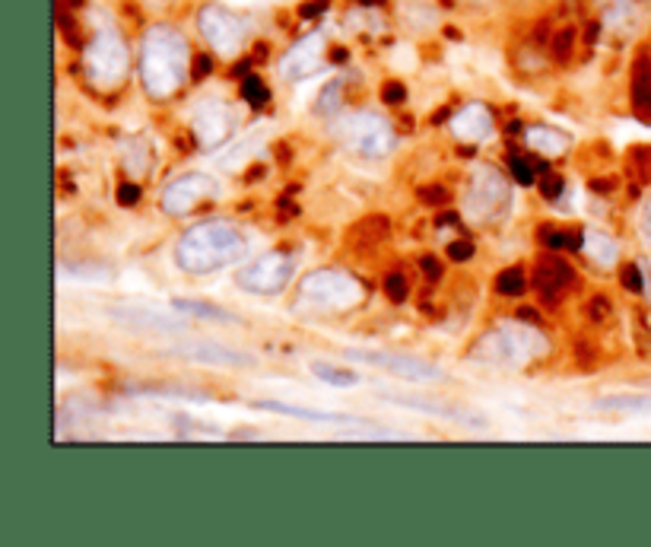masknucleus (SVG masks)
Masks as SVG:
<instances>
[{
    "instance_id": "obj_5",
    "label": "nucleus",
    "mask_w": 651,
    "mask_h": 547,
    "mask_svg": "<svg viewBox=\"0 0 651 547\" xmlns=\"http://www.w3.org/2000/svg\"><path fill=\"white\" fill-rule=\"evenodd\" d=\"M512 208V191L493 166H480L464 194V213L476 223H493Z\"/></svg>"
},
{
    "instance_id": "obj_24",
    "label": "nucleus",
    "mask_w": 651,
    "mask_h": 547,
    "mask_svg": "<svg viewBox=\"0 0 651 547\" xmlns=\"http://www.w3.org/2000/svg\"><path fill=\"white\" fill-rule=\"evenodd\" d=\"M172 309H176V313L201 315V318H210V322H235V315L225 313V309H220V306H210V303H191V299H178Z\"/></svg>"
},
{
    "instance_id": "obj_21",
    "label": "nucleus",
    "mask_w": 651,
    "mask_h": 547,
    "mask_svg": "<svg viewBox=\"0 0 651 547\" xmlns=\"http://www.w3.org/2000/svg\"><path fill=\"white\" fill-rule=\"evenodd\" d=\"M122 157H125V169L130 176H144L150 169L153 150L144 137H127L125 144H122Z\"/></svg>"
},
{
    "instance_id": "obj_36",
    "label": "nucleus",
    "mask_w": 651,
    "mask_h": 547,
    "mask_svg": "<svg viewBox=\"0 0 651 547\" xmlns=\"http://www.w3.org/2000/svg\"><path fill=\"white\" fill-rule=\"evenodd\" d=\"M423 201L427 204H442V201H449V194L442 188H423Z\"/></svg>"
},
{
    "instance_id": "obj_15",
    "label": "nucleus",
    "mask_w": 651,
    "mask_h": 547,
    "mask_svg": "<svg viewBox=\"0 0 651 547\" xmlns=\"http://www.w3.org/2000/svg\"><path fill=\"white\" fill-rule=\"evenodd\" d=\"M493 115H490V108L480 103L464 105L454 118H451V130H454V137L458 140H468V144H483V140H490L493 137Z\"/></svg>"
},
{
    "instance_id": "obj_14",
    "label": "nucleus",
    "mask_w": 651,
    "mask_h": 547,
    "mask_svg": "<svg viewBox=\"0 0 651 547\" xmlns=\"http://www.w3.org/2000/svg\"><path fill=\"white\" fill-rule=\"evenodd\" d=\"M322 54H325V39L322 32H312L305 35L300 45H293L290 54L280 61V74L286 80H302L308 74H315L322 67Z\"/></svg>"
},
{
    "instance_id": "obj_42",
    "label": "nucleus",
    "mask_w": 651,
    "mask_h": 547,
    "mask_svg": "<svg viewBox=\"0 0 651 547\" xmlns=\"http://www.w3.org/2000/svg\"><path fill=\"white\" fill-rule=\"evenodd\" d=\"M591 188H595L598 194H610V191H613V182H595Z\"/></svg>"
},
{
    "instance_id": "obj_18",
    "label": "nucleus",
    "mask_w": 651,
    "mask_h": 547,
    "mask_svg": "<svg viewBox=\"0 0 651 547\" xmlns=\"http://www.w3.org/2000/svg\"><path fill=\"white\" fill-rule=\"evenodd\" d=\"M525 140L527 147H534L537 154H544V157H563L566 150H569V134H563V130L547 128V125H534V128L525 130Z\"/></svg>"
},
{
    "instance_id": "obj_7",
    "label": "nucleus",
    "mask_w": 651,
    "mask_h": 547,
    "mask_svg": "<svg viewBox=\"0 0 651 547\" xmlns=\"http://www.w3.org/2000/svg\"><path fill=\"white\" fill-rule=\"evenodd\" d=\"M337 134L363 157H385L395 147V130L376 112H359L337 125Z\"/></svg>"
},
{
    "instance_id": "obj_4",
    "label": "nucleus",
    "mask_w": 651,
    "mask_h": 547,
    "mask_svg": "<svg viewBox=\"0 0 651 547\" xmlns=\"http://www.w3.org/2000/svg\"><path fill=\"white\" fill-rule=\"evenodd\" d=\"M366 299V287L344 271H312L300 287V306L322 313H347Z\"/></svg>"
},
{
    "instance_id": "obj_25",
    "label": "nucleus",
    "mask_w": 651,
    "mask_h": 547,
    "mask_svg": "<svg viewBox=\"0 0 651 547\" xmlns=\"http://www.w3.org/2000/svg\"><path fill=\"white\" fill-rule=\"evenodd\" d=\"M496 293L502 296H522L525 293V271L522 267H508L496 277Z\"/></svg>"
},
{
    "instance_id": "obj_39",
    "label": "nucleus",
    "mask_w": 651,
    "mask_h": 547,
    "mask_svg": "<svg viewBox=\"0 0 651 547\" xmlns=\"http://www.w3.org/2000/svg\"><path fill=\"white\" fill-rule=\"evenodd\" d=\"M544 239H550V242H547L550 249H563V245H573V242H569V233H544Z\"/></svg>"
},
{
    "instance_id": "obj_41",
    "label": "nucleus",
    "mask_w": 651,
    "mask_h": 547,
    "mask_svg": "<svg viewBox=\"0 0 651 547\" xmlns=\"http://www.w3.org/2000/svg\"><path fill=\"white\" fill-rule=\"evenodd\" d=\"M327 0H315V3H308V7H302V17H315L318 10H325Z\"/></svg>"
},
{
    "instance_id": "obj_40",
    "label": "nucleus",
    "mask_w": 651,
    "mask_h": 547,
    "mask_svg": "<svg viewBox=\"0 0 651 547\" xmlns=\"http://www.w3.org/2000/svg\"><path fill=\"white\" fill-rule=\"evenodd\" d=\"M642 233H645V239L651 242V198L649 204H645V210H642Z\"/></svg>"
},
{
    "instance_id": "obj_19",
    "label": "nucleus",
    "mask_w": 651,
    "mask_h": 547,
    "mask_svg": "<svg viewBox=\"0 0 651 547\" xmlns=\"http://www.w3.org/2000/svg\"><path fill=\"white\" fill-rule=\"evenodd\" d=\"M258 411H274V414H286V418H302L312 420V423H337V420H350L344 414H334V411H315V408H296V404H286V401H254Z\"/></svg>"
},
{
    "instance_id": "obj_32",
    "label": "nucleus",
    "mask_w": 651,
    "mask_h": 547,
    "mask_svg": "<svg viewBox=\"0 0 651 547\" xmlns=\"http://www.w3.org/2000/svg\"><path fill=\"white\" fill-rule=\"evenodd\" d=\"M540 191H544V198H550V201H556V198L563 194V179H559V176H550V172H547V176L540 179Z\"/></svg>"
},
{
    "instance_id": "obj_6",
    "label": "nucleus",
    "mask_w": 651,
    "mask_h": 547,
    "mask_svg": "<svg viewBox=\"0 0 651 547\" xmlns=\"http://www.w3.org/2000/svg\"><path fill=\"white\" fill-rule=\"evenodd\" d=\"M86 74L90 80L108 90L118 86L127 74V45L115 29H102L86 49Z\"/></svg>"
},
{
    "instance_id": "obj_33",
    "label": "nucleus",
    "mask_w": 651,
    "mask_h": 547,
    "mask_svg": "<svg viewBox=\"0 0 651 547\" xmlns=\"http://www.w3.org/2000/svg\"><path fill=\"white\" fill-rule=\"evenodd\" d=\"M573 39H576V35H573V29H566L563 35H556V42H553V52H556V57H563V61L569 57V52H573Z\"/></svg>"
},
{
    "instance_id": "obj_12",
    "label": "nucleus",
    "mask_w": 651,
    "mask_h": 547,
    "mask_svg": "<svg viewBox=\"0 0 651 547\" xmlns=\"http://www.w3.org/2000/svg\"><path fill=\"white\" fill-rule=\"evenodd\" d=\"M232 125H235V108L220 103V99H207V103L198 105L195 115H191L195 140H198V147H203V150L220 147L225 137H229Z\"/></svg>"
},
{
    "instance_id": "obj_22",
    "label": "nucleus",
    "mask_w": 651,
    "mask_h": 547,
    "mask_svg": "<svg viewBox=\"0 0 651 547\" xmlns=\"http://www.w3.org/2000/svg\"><path fill=\"white\" fill-rule=\"evenodd\" d=\"M595 411H610V414H639V411H651V398L645 395H610V398H598Z\"/></svg>"
},
{
    "instance_id": "obj_43",
    "label": "nucleus",
    "mask_w": 651,
    "mask_h": 547,
    "mask_svg": "<svg viewBox=\"0 0 651 547\" xmlns=\"http://www.w3.org/2000/svg\"><path fill=\"white\" fill-rule=\"evenodd\" d=\"M518 318H522V322H537V313H531V309H522V313H518Z\"/></svg>"
},
{
    "instance_id": "obj_8",
    "label": "nucleus",
    "mask_w": 651,
    "mask_h": 547,
    "mask_svg": "<svg viewBox=\"0 0 651 547\" xmlns=\"http://www.w3.org/2000/svg\"><path fill=\"white\" fill-rule=\"evenodd\" d=\"M198 27H201V35L210 42V49L223 57H235L245 45V35H249V27L239 13L225 10L220 3H210L203 7L201 17H198Z\"/></svg>"
},
{
    "instance_id": "obj_1",
    "label": "nucleus",
    "mask_w": 651,
    "mask_h": 547,
    "mask_svg": "<svg viewBox=\"0 0 651 547\" xmlns=\"http://www.w3.org/2000/svg\"><path fill=\"white\" fill-rule=\"evenodd\" d=\"M188 67H191V52L185 35L172 27H153L140 52L144 90L153 99H169L188 80Z\"/></svg>"
},
{
    "instance_id": "obj_20",
    "label": "nucleus",
    "mask_w": 651,
    "mask_h": 547,
    "mask_svg": "<svg viewBox=\"0 0 651 547\" xmlns=\"http://www.w3.org/2000/svg\"><path fill=\"white\" fill-rule=\"evenodd\" d=\"M581 249H585V255L591 261H598L603 267H610V264H617L620 259V249H617V242L610 239L607 233H598V230H585L581 233Z\"/></svg>"
},
{
    "instance_id": "obj_28",
    "label": "nucleus",
    "mask_w": 651,
    "mask_h": 547,
    "mask_svg": "<svg viewBox=\"0 0 651 547\" xmlns=\"http://www.w3.org/2000/svg\"><path fill=\"white\" fill-rule=\"evenodd\" d=\"M385 290H388V296H391L395 303H403V299H407V281H403V274H388Z\"/></svg>"
},
{
    "instance_id": "obj_23",
    "label": "nucleus",
    "mask_w": 651,
    "mask_h": 547,
    "mask_svg": "<svg viewBox=\"0 0 651 547\" xmlns=\"http://www.w3.org/2000/svg\"><path fill=\"white\" fill-rule=\"evenodd\" d=\"M312 376L327 382V386H337V389H353V386H359V376H356L353 369H337V366L330 364H312Z\"/></svg>"
},
{
    "instance_id": "obj_29",
    "label": "nucleus",
    "mask_w": 651,
    "mask_h": 547,
    "mask_svg": "<svg viewBox=\"0 0 651 547\" xmlns=\"http://www.w3.org/2000/svg\"><path fill=\"white\" fill-rule=\"evenodd\" d=\"M588 315H591L595 322H607V318L613 315V306H610V299H607V296H595V299L588 303Z\"/></svg>"
},
{
    "instance_id": "obj_11",
    "label": "nucleus",
    "mask_w": 651,
    "mask_h": 547,
    "mask_svg": "<svg viewBox=\"0 0 651 547\" xmlns=\"http://www.w3.org/2000/svg\"><path fill=\"white\" fill-rule=\"evenodd\" d=\"M217 194V182L203 172H188V176H178L172 182L166 185L162 191V210L169 217H185L191 210L201 204L203 198H213Z\"/></svg>"
},
{
    "instance_id": "obj_2",
    "label": "nucleus",
    "mask_w": 651,
    "mask_h": 547,
    "mask_svg": "<svg viewBox=\"0 0 651 547\" xmlns=\"http://www.w3.org/2000/svg\"><path fill=\"white\" fill-rule=\"evenodd\" d=\"M242 255H245V235L220 220L191 227L176 245V264L185 274H195V277L229 267Z\"/></svg>"
},
{
    "instance_id": "obj_31",
    "label": "nucleus",
    "mask_w": 651,
    "mask_h": 547,
    "mask_svg": "<svg viewBox=\"0 0 651 547\" xmlns=\"http://www.w3.org/2000/svg\"><path fill=\"white\" fill-rule=\"evenodd\" d=\"M512 172H515V179L522 185L534 182V169H531V162L522 157H512Z\"/></svg>"
},
{
    "instance_id": "obj_35",
    "label": "nucleus",
    "mask_w": 651,
    "mask_h": 547,
    "mask_svg": "<svg viewBox=\"0 0 651 547\" xmlns=\"http://www.w3.org/2000/svg\"><path fill=\"white\" fill-rule=\"evenodd\" d=\"M381 96H385V103L398 105V103H403V99H407V90H403L401 83H388Z\"/></svg>"
},
{
    "instance_id": "obj_38",
    "label": "nucleus",
    "mask_w": 651,
    "mask_h": 547,
    "mask_svg": "<svg viewBox=\"0 0 651 547\" xmlns=\"http://www.w3.org/2000/svg\"><path fill=\"white\" fill-rule=\"evenodd\" d=\"M420 264H423V274H427V277H432V281H435V277L442 274V264H439L435 259H423Z\"/></svg>"
},
{
    "instance_id": "obj_30",
    "label": "nucleus",
    "mask_w": 651,
    "mask_h": 547,
    "mask_svg": "<svg viewBox=\"0 0 651 547\" xmlns=\"http://www.w3.org/2000/svg\"><path fill=\"white\" fill-rule=\"evenodd\" d=\"M623 287L629 293H642V271H639V264H627L623 267Z\"/></svg>"
},
{
    "instance_id": "obj_16",
    "label": "nucleus",
    "mask_w": 651,
    "mask_h": 547,
    "mask_svg": "<svg viewBox=\"0 0 651 547\" xmlns=\"http://www.w3.org/2000/svg\"><path fill=\"white\" fill-rule=\"evenodd\" d=\"M573 284V264L563 261L559 255H544L534 264V287L540 290L547 299H556V293L563 296V290Z\"/></svg>"
},
{
    "instance_id": "obj_10",
    "label": "nucleus",
    "mask_w": 651,
    "mask_h": 547,
    "mask_svg": "<svg viewBox=\"0 0 651 547\" xmlns=\"http://www.w3.org/2000/svg\"><path fill=\"white\" fill-rule=\"evenodd\" d=\"M344 357L353 364L378 366V369L410 379V382H442L445 379V372L439 366L420 360V357H403V354H388V350H347Z\"/></svg>"
},
{
    "instance_id": "obj_37",
    "label": "nucleus",
    "mask_w": 651,
    "mask_h": 547,
    "mask_svg": "<svg viewBox=\"0 0 651 547\" xmlns=\"http://www.w3.org/2000/svg\"><path fill=\"white\" fill-rule=\"evenodd\" d=\"M137 198H140L137 185H122V194H118V201H122V204H137Z\"/></svg>"
},
{
    "instance_id": "obj_13",
    "label": "nucleus",
    "mask_w": 651,
    "mask_h": 547,
    "mask_svg": "<svg viewBox=\"0 0 651 547\" xmlns=\"http://www.w3.org/2000/svg\"><path fill=\"white\" fill-rule=\"evenodd\" d=\"M172 357H181V360H191V364L203 366H251L254 357L251 354H242V350H232L225 344H213V340H195V344H178L169 350Z\"/></svg>"
},
{
    "instance_id": "obj_9",
    "label": "nucleus",
    "mask_w": 651,
    "mask_h": 547,
    "mask_svg": "<svg viewBox=\"0 0 651 547\" xmlns=\"http://www.w3.org/2000/svg\"><path fill=\"white\" fill-rule=\"evenodd\" d=\"M293 271H296V261L286 252H267L239 271V287H245L249 293H261V296H274L293 281Z\"/></svg>"
},
{
    "instance_id": "obj_3",
    "label": "nucleus",
    "mask_w": 651,
    "mask_h": 547,
    "mask_svg": "<svg viewBox=\"0 0 651 547\" xmlns=\"http://www.w3.org/2000/svg\"><path fill=\"white\" fill-rule=\"evenodd\" d=\"M544 354H547V338L537 328H531V322L500 325V328L480 335L474 347H471V357L480 360V364L508 366V369H518V366H527L531 360H540Z\"/></svg>"
},
{
    "instance_id": "obj_34",
    "label": "nucleus",
    "mask_w": 651,
    "mask_h": 547,
    "mask_svg": "<svg viewBox=\"0 0 651 547\" xmlns=\"http://www.w3.org/2000/svg\"><path fill=\"white\" fill-rule=\"evenodd\" d=\"M449 255L454 261H468L471 255H474V245H471V242H464V239H461V242H451Z\"/></svg>"
},
{
    "instance_id": "obj_17",
    "label": "nucleus",
    "mask_w": 651,
    "mask_h": 547,
    "mask_svg": "<svg viewBox=\"0 0 651 547\" xmlns=\"http://www.w3.org/2000/svg\"><path fill=\"white\" fill-rule=\"evenodd\" d=\"M115 318L130 325V328H147V332H181L185 328V322H178V318L150 313V309H137V306L115 309Z\"/></svg>"
},
{
    "instance_id": "obj_26",
    "label": "nucleus",
    "mask_w": 651,
    "mask_h": 547,
    "mask_svg": "<svg viewBox=\"0 0 651 547\" xmlns=\"http://www.w3.org/2000/svg\"><path fill=\"white\" fill-rule=\"evenodd\" d=\"M242 96H245V103L251 105L267 103V86H264V80L261 77L245 80V83H242Z\"/></svg>"
},
{
    "instance_id": "obj_27",
    "label": "nucleus",
    "mask_w": 651,
    "mask_h": 547,
    "mask_svg": "<svg viewBox=\"0 0 651 547\" xmlns=\"http://www.w3.org/2000/svg\"><path fill=\"white\" fill-rule=\"evenodd\" d=\"M632 169L639 172L642 182H651V147H639L632 150Z\"/></svg>"
}]
</instances>
